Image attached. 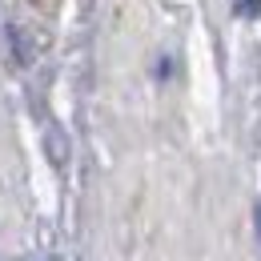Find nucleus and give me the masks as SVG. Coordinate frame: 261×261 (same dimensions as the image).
<instances>
[{"label":"nucleus","instance_id":"f257e3e1","mask_svg":"<svg viewBox=\"0 0 261 261\" xmlns=\"http://www.w3.org/2000/svg\"><path fill=\"white\" fill-rule=\"evenodd\" d=\"M233 8H237L241 16H249V20L261 16V0H233Z\"/></svg>","mask_w":261,"mask_h":261},{"label":"nucleus","instance_id":"f03ea898","mask_svg":"<svg viewBox=\"0 0 261 261\" xmlns=\"http://www.w3.org/2000/svg\"><path fill=\"white\" fill-rule=\"evenodd\" d=\"M257 233H261V205H257Z\"/></svg>","mask_w":261,"mask_h":261}]
</instances>
